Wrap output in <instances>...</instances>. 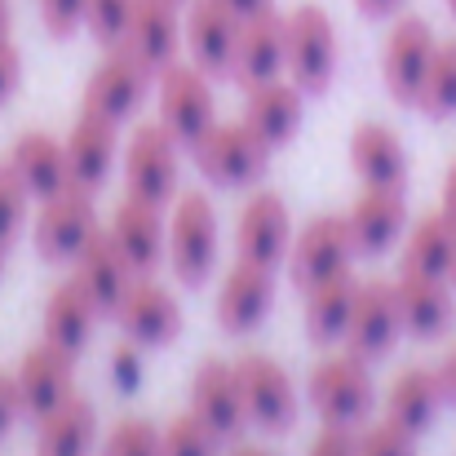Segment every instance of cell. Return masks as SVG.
Segmentation results:
<instances>
[{"instance_id":"obj_1","label":"cell","mask_w":456,"mask_h":456,"mask_svg":"<svg viewBox=\"0 0 456 456\" xmlns=\"http://www.w3.org/2000/svg\"><path fill=\"white\" fill-rule=\"evenodd\" d=\"M341 62V40L337 22L328 18L323 4H297L284 13V71L305 98H323L332 89Z\"/></svg>"},{"instance_id":"obj_2","label":"cell","mask_w":456,"mask_h":456,"mask_svg":"<svg viewBox=\"0 0 456 456\" xmlns=\"http://www.w3.org/2000/svg\"><path fill=\"white\" fill-rule=\"evenodd\" d=\"M305 399H310V408L319 412L323 426L359 430L372 417V403H377V381L368 372V359H359L354 350L319 359L305 377Z\"/></svg>"},{"instance_id":"obj_3","label":"cell","mask_w":456,"mask_h":456,"mask_svg":"<svg viewBox=\"0 0 456 456\" xmlns=\"http://www.w3.org/2000/svg\"><path fill=\"white\" fill-rule=\"evenodd\" d=\"M186 151H191L195 168L208 182H217V186H248V182H257L266 173L275 147L266 138H257L244 120H213Z\"/></svg>"},{"instance_id":"obj_4","label":"cell","mask_w":456,"mask_h":456,"mask_svg":"<svg viewBox=\"0 0 456 456\" xmlns=\"http://www.w3.org/2000/svg\"><path fill=\"white\" fill-rule=\"evenodd\" d=\"M168 262L182 284H204L217 266V208L204 191H177L168 204Z\"/></svg>"},{"instance_id":"obj_5","label":"cell","mask_w":456,"mask_h":456,"mask_svg":"<svg viewBox=\"0 0 456 456\" xmlns=\"http://www.w3.org/2000/svg\"><path fill=\"white\" fill-rule=\"evenodd\" d=\"M155 102H159V125L191 147L213 120H217V102H213V76L204 67H195L191 58H173L168 67L155 71Z\"/></svg>"},{"instance_id":"obj_6","label":"cell","mask_w":456,"mask_h":456,"mask_svg":"<svg viewBox=\"0 0 456 456\" xmlns=\"http://www.w3.org/2000/svg\"><path fill=\"white\" fill-rule=\"evenodd\" d=\"M177 173H182V142L159 120L138 125L134 138L125 142V191L168 208L177 195Z\"/></svg>"},{"instance_id":"obj_7","label":"cell","mask_w":456,"mask_h":456,"mask_svg":"<svg viewBox=\"0 0 456 456\" xmlns=\"http://www.w3.org/2000/svg\"><path fill=\"white\" fill-rule=\"evenodd\" d=\"M354 235H350V222L346 213H319L310 217L302 231L293 235V248H289V275L297 289H314L323 280H337V275H350V257H354Z\"/></svg>"},{"instance_id":"obj_8","label":"cell","mask_w":456,"mask_h":456,"mask_svg":"<svg viewBox=\"0 0 456 456\" xmlns=\"http://www.w3.org/2000/svg\"><path fill=\"white\" fill-rule=\"evenodd\" d=\"M435 49H439V36L426 18H417V13L395 18V27L381 40V80H386V94L395 102L417 107V94L426 85Z\"/></svg>"},{"instance_id":"obj_9","label":"cell","mask_w":456,"mask_h":456,"mask_svg":"<svg viewBox=\"0 0 456 456\" xmlns=\"http://www.w3.org/2000/svg\"><path fill=\"white\" fill-rule=\"evenodd\" d=\"M102 231L98 208H94V191L85 186H67L49 200H40V217H36V253L45 262H76L80 248Z\"/></svg>"},{"instance_id":"obj_10","label":"cell","mask_w":456,"mask_h":456,"mask_svg":"<svg viewBox=\"0 0 456 456\" xmlns=\"http://www.w3.org/2000/svg\"><path fill=\"white\" fill-rule=\"evenodd\" d=\"M240 386H244V403H248V421L280 435L297 421V386L289 377V368L266 354V350H244L235 359Z\"/></svg>"},{"instance_id":"obj_11","label":"cell","mask_w":456,"mask_h":456,"mask_svg":"<svg viewBox=\"0 0 456 456\" xmlns=\"http://www.w3.org/2000/svg\"><path fill=\"white\" fill-rule=\"evenodd\" d=\"M191 412L204 417V426L222 444H240L244 439V430H248V403H244V386H240L235 359H204L195 368Z\"/></svg>"},{"instance_id":"obj_12","label":"cell","mask_w":456,"mask_h":456,"mask_svg":"<svg viewBox=\"0 0 456 456\" xmlns=\"http://www.w3.org/2000/svg\"><path fill=\"white\" fill-rule=\"evenodd\" d=\"M151 76L155 71H147L125 45H107V53L85 80V107L107 120H129L142 107Z\"/></svg>"},{"instance_id":"obj_13","label":"cell","mask_w":456,"mask_h":456,"mask_svg":"<svg viewBox=\"0 0 456 456\" xmlns=\"http://www.w3.org/2000/svg\"><path fill=\"white\" fill-rule=\"evenodd\" d=\"M235 248L240 257L248 262H262V266H280L289 262V248H293V217H289V204L284 195L275 191H253L244 204H240V217H235Z\"/></svg>"},{"instance_id":"obj_14","label":"cell","mask_w":456,"mask_h":456,"mask_svg":"<svg viewBox=\"0 0 456 456\" xmlns=\"http://www.w3.org/2000/svg\"><path fill=\"white\" fill-rule=\"evenodd\" d=\"M13 381H18V399H22V417L40 421L76 390V354H67L53 341H36L18 359Z\"/></svg>"},{"instance_id":"obj_15","label":"cell","mask_w":456,"mask_h":456,"mask_svg":"<svg viewBox=\"0 0 456 456\" xmlns=\"http://www.w3.org/2000/svg\"><path fill=\"white\" fill-rule=\"evenodd\" d=\"M403 332V314H399V293L395 280H368L354 293V310H350V328H346V350H354L359 359H381L395 350Z\"/></svg>"},{"instance_id":"obj_16","label":"cell","mask_w":456,"mask_h":456,"mask_svg":"<svg viewBox=\"0 0 456 456\" xmlns=\"http://www.w3.org/2000/svg\"><path fill=\"white\" fill-rule=\"evenodd\" d=\"M271 305H275V271L262 266V262L240 257V262L226 271L222 289H217L213 314H217L222 332L244 337V332H253V328L271 314Z\"/></svg>"},{"instance_id":"obj_17","label":"cell","mask_w":456,"mask_h":456,"mask_svg":"<svg viewBox=\"0 0 456 456\" xmlns=\"http://www.w3.org/2000/svg\"><path fill=\"white\" fill-rule=\"evenodd\" d=\"M107 235L116 240V248L125 253V262L138 271V275H151L155 266L168 257V217L164 208L151 200H138V195H125L107 222Z\"/></svg>"},{"instance_id":"obj_18","label":"cell","mask_w":456,"mask_h":456,"mask_svg":"<svg viewBox=\"0 0 456 456\" xmlns=\"http://www.w3.org/2000/svg\"><path fill=\"white\" fill-rule=\"evenodd\" d=\"M240 13H231L222 0H186L182 31H186V53L195 67L208 76H231L235 45H240Z\"/></svg>"},{"instance_id":"obj_19","label":"cell","mask_w":456,"mask_h":456,"mask_svg":"<svg viewBox=\"0 0 456 456\" xmlns=\"http://www.w3.org/2000/svg\"><path fill=\"white\" fill-rule=\"evenodd\" d=\"M116 323L134 346H168L182 332V305L173 289H164L151 275H138L116 305Z\"/></svg>"},{"instance_id":"obj_20","label":"cell","mask_w":456,"mask_h":456,"mask_svg":"<svg viewBox=\"0 0 456 456\" xmlns=\"http://www.w3.org/2000/svg\"><path fill=\"white\" fill-rule=\"evenodd\" d=\"M240 120H244L257 138H266L271 147H284V142H293L297 129H302L305 94L289 76L257 80V85L244 89V111H240Z\"/></svg>"},{"instance_id":"obj_21","label":"cell","mask_w":456,"mask_h":456,"mask_svg":"<svg viewBox=\"0 0 456 456\" xmlns=\"http://www.w3.org/2000/svg\"><path fill=\"white\" fill-rule=\"evenodd\" d=\"M62 142H67V164H71V186L98 191L111 177V164L120 159V120H107L85 107Z\"/></svg>"},{"instance_id":"obj_22","label":"cell","mask_w":456,"mask_h":456,"mask_svg":"<svg viewBox=\"0 0 456 456\" xmlns=\"http://www.w3.org/2000/svg\"><path fill=\"white\" fill-rule=\"evenodd\" d=\"M350 235L359 253H386L408 231V200L403 186H363L346 208Z\"/></svg>"},{"instance_id":"obj_23","label":"cell","mask_w":456,"mask_h":456,"mask_svg":"<svg viewBox=\"0 0 456 456\" xmlns=\"http://www.w3.org/2000/svg\"><path fill=\"white\" fill-rule=\"evenodd\" d=\"M147 71H159L177 58L182 45V0H134L125 40H120Z\"/></svg>"},{"instance_id":"obj_24","label":"cell","mask_w":456,"mask_h":456,"mask_svg":"<svg viewBox=\"0 0 456 456\" xmlns=\"http://www.w3.org/2000/svg\"><path fill=\"white\" fill-rule=\"evenodd\" d=\"M271 76H284V13H275V4L240 22V45L231 62V80L240 89Z\"/></svg>"},{"instance_id":"obj_25","label":"cell","mask_w":456,"mask_h":456,"mask_svg":"<svg viewBox=\"0 0 456 456\" xmlns=\"http://www.w3.org/2000/svg\"><path fill=\"white\" fill-rule=\"evenodd\" d=\"M76 271V280H80V289L94 297V305L102 310V314H116V305H120V297L129 293V284L138 280V271L125 262V253L116 248V240L107 235V226L80 248V257L71 262Z\"/></svg>"},{"instance_id":"obj_26","label":"cell","mask_w":456,"mask_h":456,"mask_svg":"<svg viewBox=\"0 0 456 456\" xmlns=\"http://www.w3.org/2000/svg\"><path fill=\"white\" fill-rule=\"evenodd\" d=\"M395 293H399V314H403V332L412 337H444L456 319V289L448 280H435V275H412V271H399L395 280Z\"/></svg>"},{"instance_id":"obj_27","label":"cell","mask_w":456,"mask_h":456,"mask_svg":"<svg viewBox=\"0 0 456 456\" xmlns=\"http://www.w3.org/2000/svg\"><path fill=\"white\" fill-rule=\"evenodd\" d=\"M346 151H350V168L363 177V186H408V147L390 125L381 120L354 125Z\"/></svg>"},{"instance_id":"obj_28","label":"cell","mask_w":456,"mask_h":456,"mask_svg":"<svg viewBox=\"0 0 456 456\" xmlns=\"http://www.w3.org/2000/svg\"><path fill=\"white\" fill-rule=\"evenodd\" d=\"M94 448H98V408L76 390L36 421V456H89Z\"/></svg>"},{"instance_id":"obj_29","label":"cell","mask_w":456,"mask_h":456,"mask_svg":"<svg viewBox=\"0 0 456 456\" xmlns=\"http://www.w3.org/2000/svg\"><path fill=\"white\" fill-rule=\"evenodd\" d=\"M444 403H448V395H444L439 368H421V363L403 368L386 390V417L395 426H403L408 435H426Z\"/></svg>"},{"instance_id":"obj_30","label":"cell","mask_w":456,"mask_h":456,"mask_svg":"<svg viewBox=\"0 0 456 456\" xmlns=\"http://www.w3.org/2000/svg\"><path fill=\"white\" fill-rule=\"evenodd\" d=\"M9 164L18 168V177L27 182V191L40 195V200H49V195H58V191L71 186L67 142L53 138V134H45V129H27V134H18L13 147H9Z\"/></svg>"},{"instance_id":"obj_31","label":"cell","mask_w":456,"mask_h":456,"mask_svg":"<svg viewBox=\"0 0 456 456\" xmlns=\"http://www.w3.org/2000/svg\"><path fill=\"white\" fill-rule=\"evenodd\" d=\"M98 319H102V310L80 289L76 275H67L62 284H53V293H49V302H45V341L62 346L67 354H80V350L94 341Z\"/></svg>"},{"instance_id":"obj_32","label":"cell","mask_w":456,"mask_h":456,"mask_svg":"<svg viewBox=\"0 0 456 456\" xmlns=\"http://www.w3.org/2000/svg\"><path fill=\"white\" fill-rule=\"evenodd\" d=\"M456 257V231L444 213H426L403 231V271L448 280Z\"/></svg>"},{"instance_id":"obj_33","label":"cell","mask_w":456,"mask_h":456,"mask_svg":"<svg viewBox=\"0 0 456 456\" xmlns=\"http://www.w3.org/2000/svg\"><path fill=\"white\" fill-rule=\"evenodd\" d=\"M354 293H359V284L350 275H337V280H323V284L305 289V337L319 341V346L346 341Z\"/></svg>"},{"instance_id":"obj_34","label":"cell","mask_w":456,"mask_h":456,"mask_svg":"<svg viewBox=\"0 0 456 456\" xmlns=\"http://www.w3.org/2000/svg\"><path fill=\"white\" fill-rule=\"evenodd\" d=\"M417 107L430 120L456 116V40H439V49L430 58V71H426V85L417 94Z\"/></svg>"},{"instance_id":"obj_35","label":"cell","mask_w":456,"mask_h":456,"mask_svg":"<svg viewBox=\"0 0 456 456\" xmlns=\"http://www.w3.org/2000/svg\"><path fill=\"white\" fill-rule=\"evenodd\" d=\"M217 435L204 426V417H195L191 408L168 417L159 426V456H217Z\"/></svg>"},{"instance_id":"obj_36","label":"cell","mask_w":456,"mask_h":456,"mask_svg":"<svg viewBox=\"0 0 456 456\" xmlns=\"http://www.w3.org/2000/svg\"><path fill=\"white\" fill-rule=\"evenodd\" d=\"M98 456H159V426L151 417H125L107 430Z\"/></svg>"},{"instance_id":"obj_37","label":"cell","mask_w":456,"mask_h":456,"mask_svg":"<svg viewBox=\"0 0 456 456\" xmlns=\"http://www.w3.org/2000/svg\"><path fill=\"white\" fill-rule=\"evenodd\" d=\"M354 452L359 456H417V435H408V430L395 426L390 417L363 421V426L354 430Z\"/></svg>"},{"instance_id":"obj_38","label":"cell","mask_w":456,"mask_h":456,"mask_svg":"<svg viewBox=\"0 0 456 456\" xmlns=\"http://www.w3.org/2000/svg\"><path fill=\"white\" fill-rule=\"evenodd\" d=\"M27 204H31V191H27V182L18 177V168H13L9 155H4V159H0V244H4V248H9L13 235L22 231Z\"/></svg>"},{"instance_id":"obj_39","label":"cell","mask_w":456,"mask_h":456,"mask_svg":"<svg viewBox=\"0 0 456 456\" xmlns=\"http://www.w3.org/2000/svg\"><path fill=\"white\" fill-rule=\"evenodd\" d=\"M129 13H134V0H85V27L94 31L98 45H120Z\"/></svg>"},{"instance_id":"obj_40","label":"cell","mask_w":456,"mask_h":456,"mask_svg":"<svg viewBox=\"0 0 456 456\" xmlns=\"http://www.w3.org/2000/svg\"><path fill=\"white\" fill-rule=\"evenodd\" d=\"M40 22L49 36L67 40L85 27V0H40Z\"/></svg>"},{"instance_id":"obj_41","label":"cell","mask_w":456,"mask_h":456,"mask_svg":"<svg viewBox=\"0 0 456 456\" xmlns=\"http://www.w3.org/2000/svg\"><path fill=\"white\" fill-rule=\"evenodd\" d=\"M305 456H359L354 452V430H350V426H323V430L310 439Z\"/></svg>"},{"instance_id":"obj_42","label":"cell","mask_w":456,"mask_h":456,"mask_svg":"<svg viewBox=\"0 0 456 456\" xmlns=\"http://www.w3.org/2000/svg\"><path fill=\"white\" fill-rule=\"evenodd\" d=\"M18 85H22V49L9 36H0V107L18 94Z\"/></svg>"},{"instance_id":"obj_43","label":"cell","mask_w":456,"mask_h":456,"mask_svg":"<svg viewBox=\"0 0 456 456\" xmlns=\"http://www.w3.org/2000/svg\"><path fill=\"white\" fill-rule=\"evenodd\" d=\"M111 377H116L120 390H138V381H142V359H138V346H134V341H125V346L111 350Z\"/></svg>"},{"instance_id":"obj_44","label":"cell","mask_w":456,"mask_h":456,"mask_svg":"<svg viewBox=\"0 0 456 456\" xmlns=\"http://www.w3.org/2000/svg\"><path fill=\"white\" fill-rule=\"evenodd\" d=\"M22 417V399H18V381L13 372H0V439L13 430V421Z\"/></svg>"},{"instance_id":"obj_45","label":"cell","mask_w":456,"mask_h":456,"mask_svg":"<svg viewBox=\"0 0 456 456\" xmlns=\"http://www.w3.org/2000/svg\"><path fill=\"white\" fill-rule=\"evenodd\" d=\"M399 4H403V0H354V9H359L363 18H395Z\"/></svg>"},{"instance_id":"obj_46","label":"cell","mask_w":456,"mask_h":456,"mask_svg":"<svg viewBox=\"0 0 456 456\" xmlns=\"http://www.w3.org/2000/svg\"><path fill=\"white\" fill-rule=\"evenodd\" d=\"M439 213L452 222V231H456V159H452V168H448V177H444V204H439Z\"/></svg>"},{"instance_id":"obj_47","label":"cell","mask_w":456,"mask_h":456,"mask_svg":"<svg viewBox=\"0 0 456 456\" xmlns=\"http://www.w3.org/2000/svg\"><path fill=\"white\" fill-rule=\"evenodd\" d=\"M439 381H444V395H448V403H456V346L444 354V363H439Z\"/></svg>"},{"instance_id":"obj_48","label":"cell","mask_w":456,"mask_h":456,"mask_svg":"<svg viewBox=\"0 0 456 456\" xmlns=\"http://www.w3.org/2000/svg\"><path fill=\"white\" fill-rule=\"evenodd\" d=\"M231 13H240V18H253V13H262V9H271L275 0H222Z\"/></svg>"},{"instance_id":"obj_49","label":"cell","mask_w":456,"mask_h":456,"mask_svg":"<svg viewBox=\"0 0 456 456\" xmlns=\"http://www.w3.org/2000/svg\"><path fill=\"white\" fill-rule=\"evenodd\" d=\"M231 456H275V452H271V448H253V444H244V439H240V444L231 448Z\"/></svg>"},{"instance_id":"obj_50","label":"cell","mask_w":456,"mask_h":456,"mask_svg":"<svg viewBox=\"0 0 456 456\" xmlns=\"http://www.w3.org/2000/svg\"><path fill=\"white\" fill-rule=\"evenodd\" d=\"M9 22H13V9L9 0H0V36H9Z\"/></svg>"},{"instance_id":"obj_51","label":"cell","mask_w":456,"mask_h":456,"mask_svg":"<svg viewBox=\"0 0 456 456\" xmlns=\"http://www.w3.org/2000/svg\"><path fill=\"white\" fill-rule=\"evenodd\" d=\"M448 284L456 289V257H452V271H448Z\"/></svg>"},{"instance_id":"obj_52","label":"cell","mask_w":456,"mask_h":456,"mask_svg":"<svg viewBox=\"0 0 456 456\" xmlns=\"http://www.w3.org/2000/svg\"><path fill=\"white\" fill-rule=\"evenodd\" d=\"M0 275H4V244H0Z\"/></svg>"},{"instance_id":"obj_53","label":"cell","mask_w":456,"mask_h":456,"mask_svg":"<svg viewBox=\"0 0 456 456\" xmlns=\"http://www.w3.org/2000/svg\"><path fill=\"white\" fill-rule=\"evenodd\" d=\"M448 9H452V18H456V0H448Z\"/></svg>"},{"instance_id":"obj_54","label":"cell","mask_w":456,"mask_h":456,"mask_svg":"<svg viewBox=\"0 0 456 456\" xmlns=\"http://www.w3.org/2000/svg\"><path fill=\"white\" fill-rule=\"evenodd\" d=\"M182 4H186V0H182Z\"/></svg>"}]
</instances>
